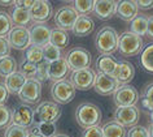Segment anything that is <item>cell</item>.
Returning a JSON list of instances; mask_svg holds the SVG:
<instances>
[{"instance_id":"cell-48","label":"cell","mask_w":153,"mask_h":137,"mask_svg":"<svg viewBox=\"0 0 153 137\" xmlns=\"http://www.w3.org/2000/svg\"><path fill=\"white\" fill-rule=\"evenodd\" d=\"M148 135H149V137H153V123H151L148 125Z\"/></svg>"},{"instance_id":"cell-20","label":"cell","mask_w":153,"mask_h":137,"mask_svg":"<svg viewBox=\"0 0 153 137\" xmlns=\"http://www.w3.org/2000/svg\"><path fill=\"white\" fill-rule=\"evenodd\" d=\"M48 72H49V80L53 82H57V81L66 80L69 73H70V68H69L66 60L61 58L53 63H49Z\"/></svg>"},{"instance_id":"cell-49","label":"cell","mask_w":153,"mask_h":137,"mask_svg":"<svg viewBox=\"0 0 153 137\" xmlns=\"http://www.w3.org/2000/svg\"><path fill=\"white\" fill-rule=\"evenodd\" d=\"M14 3L16 2H10V0H8V2H3V0H0V5H14Z\"/></svg>"},{"instance_id":"cell-35","label":"cell","mask_w":153,"mask_h":137,"mask_svg":"<svg viewBox=\"0 0 153 137\" xmlns=\"http://www.w3.org/2000/svg\"><path fill=\"white\" fill-rule=\"evenodd\" d=\"M43 55H44V60L48 63H53L62 58L61 50L57 48L56 46H53L52 43H48L45 47H43Z\"/></svg>"},{"instance_id":"cell-22","label":"cell","mask_w":153,"mask_h":137,"mask_svg":"<svg viewBox=\"0 0 153 137\" xmlns=\"http://www.w3.org/2000/svg\"><path fill=\"white\" fill-rule=\"evenodd\" d=\"M118 60L113 55H100L95 62V69L97 71V75H113V72L117 68Z\"/></svg>"},{"instance_id":"cell-31","label":"cell","mask_w":153,"mask_h":137,"mask_svg":"<svg viewBox=\"0 0 153 137\" xmlns=\"http://www.w3.org/2000/svg\"><path fill=\"white\" fill-rule=\"evenodd\" d=\"M73 8L79 16H88L91 12H94L95 2L94 0H75L73 2Z\"/></svg>"},{"instance_id":"cell-47","label":"cell","mask_w":153,"mask_h":137,"mask_svg":"<svg viewBox=\"0 0 153 137\" xmlns=\"http://www.w3.org/2000/svg\"><path fill=\"white\" fill-rule=\"evenodd\" d=\"M27 137H43V136L39 135V133H36V132H34V131H29Z\"/></svg>"},{"instance_id":"cell-18","label":"cell","mask_w":153,"mask_h":137,"mask_svg":"<svg viewBox=\"0 0 153 137\" xmlns=\"http://www.w3.org/2000/svg\"><path fill=\"white\" fill-rule=\"evenodd\" d=\"M137 11H139V7H137L135 0H122V2H117L116 14L123 21L131 22L134 18L137 16Z\"/></svg>"},{"instance_id":"cell-38","label":"cell","mask_w":153,"mask_h":137,"mask_svg":"<svg viewBox=\"0 0 153 137\" xmlns=\"http://www.w3.org/2000/svg\"><path fill=\"white\" fill-rule=\"evenodd\" d=\"M29 129L20 127V125L10 124L4 132V137H27Z\"/></svg>"},{"instance_id":"cell-4","label":"cell","mask_w":153,"mask_h":137,"mask_svg":"<svg viewBox=\"0 0 153 137\" xmlns=\"http://www.w3.org/2000/svg\"><path fill=\"white\" fill-rule=\"evenodd\" d=\"M61 116L60 105L52 101L40 102L34 110V124L38 123H56Z\"/></svg>"},{"instance_id":"cell-34","label":"cell","mask_w":153,"mask_h":137,"mask_svg":"<svg viewBox=\"0 0 153 137\" xmlns=\"http://www.w3.org/2000/svg\"><path fill=\"white\" fill-rule=\"evenodd\" d=\"M36 68H38L36 64L29 62L26 59H22L20 62V65H18V72L24 75V77L26 80H31V78H35Z\"/></svg>"},{"instance_id":"cell-7","label":"cell","mask_w":153,"mask_h":137,"mask_svg":"<svg viewBox=\"0 0 153 137\" xmlns=\"http://www.w3.org/2000/svg\"><path fill=\"white\" fill-rule=\"evenodd\" d=\"M95 78H96V73L90 67V68H86V69L71 72L69 81L73 84V86L76 90L87 91V90H91V87H94Z\"/></svg>"},{"instance_id":"cell-33","label":"cell","mask_w":153,"mask_h":137,"mask_svg":"<svg viewBox=\"0 0 153 137\" xmlns=\"http://www.w3.org/2000/svg\"><path fill=\"white\" fill-rule=\"evenodd\" d=\"M25 59L31 62L34 64H40L44 62V55H43V48L36 47V46H30L27 50H25Z\"/></svg>"},{"instance_id":"cell-5","label":"cell","mask_w":153,"mask_h":137,"mask_svg":"<svg viewBox=\"0 0 153 137\" xmlns=\"http://www.w3.org/2000/svg\"><path fill=\"white\" fill-rule=\"evenodd\" d=\"M64 59L66 60L69 68L74 71H81L90 68L91 65V54L88 50L83 47H74L70 48L66 54H65Z\"/></svg>"},{"instance_id":"cell-29","label":"cell","mask_w":153,"mask_h":137,"mask_svg":"<svg viewBox=\"0 0 153 137\" xmlns=\"http://www.w3.org/2000/svg\"><path fill=\"white\" fill-rule=\"evenodd\" d=\"M140 64L149 73H153V43H149L143 48L140 56Z\"/></svg>"},{"instance_id":"cell-32","label":"cell","mask_w":153,"mask_h":137,"mask_svg":"<svg viewBox=\"0 0 153 137\" xmlns=\"http://www.w3.org/2000/svg\"><path fill=\"white\" fill-rule=\"evenodd\" d=\"M13 28L14 26L10 14L4 11H0V38H7Z\"/></svg>"},{"instance_id":"cell-37","label":"cell","mask_w":153,"mask_h":137,"mask_svg":"<svg viewBox=\"0 0 153 137\" xmlns=\"http://www.w3.org/2000/svg\"><path fill=\"white\" fill-rule=\"evenodd\" d=\"M12 124V110L5 105H0V129H7Z\"/></svg>"},{"instance_id":"cell-8","label":"cell","mask_w":153,"mask_h":137,"mask_svg":"<svg viewBox=\"0 0 153 137\" xmlns=\"http://www.w3.org/2000/svg\"><path fill=\"white\" fill-rule=\"evenodd\" d=\"M113 99L117 107L125 106H136L139 101V93L132 85H120L116 93L113 94Z\"/></svg>"},{"instance_id":"cell-45","label":"cell","mask_w":153,"mask_h":137,"mask_svg":"<svg viewBox=\"0 0 153 137\" xmlns=\"http://www.w3.org/2000/svg\"><path fill=\"white\" fill-rule=\"evenodd\" d=\"M137 7H139V9H151L153 8V0H137L136 2Z\"/></svg>"},{"instance_id":"cell-15","label":"cell","mask_w":153,"mask_h":137,"mask_svg":"<svg viewBox=\"0 0 153 137\" xmlns=\"http://www.w3.org/2000/svg\"><path fill=\"white\" fill-rule=\"evenodd\" d=\"M120 84L117 82V80L110 75H96L94 84V90L96 91L100 96H112L116 93V90L118 89Z\"/></svg>"},{"instance_id":"cell-46","label":"cell","mask_w":153,"mask_h":137,"mask_svg":"<svg viewBox=\"0 0 153 137\" xmlns=\"http://www.w3.org/2000/svg\"><path fill=\"white\" fill-rule=\"evenodd\" d=\"M147 35L153 39V14L148 16V29H147Z\"/></svg>"},{"instance_id":"cell-17","label":"cell","mask_w":153,"mask_h":137,"mask_svg":"<svg viewBox=\"0 0 153 137\" xmlns=\"http://www.w3.org/2000/svg\"><path fill=\"white\" fill-rule=\"evenodd\" d=\"M113 77L117 80L120 85H127L131 80L135 77V67L127 60H118L117 68L113 72Z\"/></svg>"},{"instance_id":"cell-14","label":"cell","mask_w":153,"mask_h":137,"mask_svg":"<svg viewBox=\"0 0 153 137\" xmlns=\"http://www.w3.org/2000/svg\"><path fill=\"white\" fill-rule=\"evenodd\" d=\"M30 38H31V44L36 47L43 48L51 42V33L52 29L47 24H33L29 29Z\"/></svg>"},{"instance_id":"cell-27","label":"cell","mask_w":153,"mask_h":137,"mask_svg":"<svg viewBox=\"0 0 153 137\" xmlns=\"http://www.w3.org/2000/svg\"><path fill=\"white\" fill-rule=\"evenodd\" d=\"M69 42H70V38H69V34L68 32L65 30H61V29H52V33H51V42L53 46H56L57 48L62 50V48H66L69 46Z\"/></svg>"},{"instance_id":"cell-12","label":"cell","mask_w":153,"mask_h":137,"mask_svg":"<svg viewBox=\"0 0 153 137\" xmlns=\"http://www.w3.org/2000/svg\"><path fill=\"white\" fill-rule=\"evenodd\" d=\"M10 48L14 50H27L31 46V38L27 28H21V26H14L12 32L7 37Z\"/></svg>"},{"instance_id":"cell-25","label":"cell","mask_w":153,"mask_h":137,"mask_svg":"<svg viewBox=\"0 0 153 137\" xmlns=\"http://www.w3.org/2000/svg\"><path fill=\"white\" fill-rule=\"evenodd\" d=\"M147 29H148V16H145V14H137L131 21V25H130V32L141 38L147 35Z\"/></svg>"},{"instance_id":"cell-21","label":"cell","mask_w":153,"mask_h":137,"mask_svg":"<svg viewBox=\"0 0 153 137\" xmlns=\"http://www.w3.org/2000/svg\"><path fill=\"white\" fill-rule=\"evenodd\" d=\"M95 28V21L90 16H79L76 18L74 26H73L71 32L75 37H87L92 33Z\"/></svg>"},{"instance_id":"cell-24","label":"cell","mask_w":153,"mask_h":137,"mask_svg":"<svg viewBox=\"0 0 153 137\" xmlns=\"http://www.w3.org/2000/svg\"><path fill=\"white\" fill-rule=\"evenodd\" d=\"M10 17L16 26H21V28H27L29 24L31 22V16H30V11L24 9L20 7H12L10 11Z\"/></svg>"},{"instance_id":"cell-28","label":"cell","mask_w":153,"mask_h":137,"mask_svg":"<svg viewBox=\"0 0 153 137\" xmlns=\"http://www.w3.org/2000/svg\"><path fill=\"white\" fill-rule=\"evenodd\" d=\"M18 64L13 56H4L0 59V77H8L14 72H17Z\"/></svg>"},{"instance_id":"cell-50","label":"cell","mask_w":153,"mask_h":137,"mask_svg":"<svg viewBox=\"0 0 153 137\" xmlns=\"http://www.w3.org/2000/svg\"><path fill=\"white\" fill-rule=\"evenodd\" d=\"M53 137H69L68 135H64V133H57L56 136H53Z\"/></svg>"},{"instance_id":"cell-40","label":"cell","mask_w":153,"mask_h":137,"mask_svg":"<svg viewBox=\"0 0 153 137\" xmlns=\"http://www.w3.org/2000/svg\"><path fill=\"white\" fill-rule=\"evenodd\" d=\"M126 137H149L148 129L143 125H134L127 131Z\"/></svg>"},{"instance_id":"cell-39","label":"cell","mask_w":153,"mask_h":137,"mask_svg":"<svg viewBox=\"0 0 153 137\" xmlns=\"http://www.w3.org/2000/svg\"><path fill=\"white\" fill-rule=\"evenodd\" d=\"M49 63L48 62H42L40 64H38V68H36V75H35V78L36 81H39L40 84L42 82H45L47 80H49Z\"/></svg>"},{"instance_id":"cell-11","label":"cell","mask_w":153,"mask_h":137,"mask_svg":"<svg viewBox=\"0 0 153 137\" xmlns=\"http://www.w3.org/2000/svg\"><path fill=\"white\" fill-rule=\"evenodd\" d=\"M140 119V110L136 106H125L117 107L114 111V121L122 127H134Z\"/></svg>"},{"instance_id":"cell-30","label":"cell","mask_w":153,"mask_h":137,"mask_svg":"<svg viewBox=\"0 0 153 137\" xmlns=\"http://www.w3.org/2000/svg\"><path fill=\"white\" fill-rule=\"evenodd\" d=\"M29 131H34L39 133L43 137H53L56 136V124L55 123H38L33 124L31 128H29Z\"/></svg>"},{"instance_id":"cell-26","label":"cell","mask_w":153,"mask_h":137,"mask_svg":"<svg viewBox=\"0 0 153 137\" xmlns=\"http://www.w3.org/2000/svg\"><path fill=\"white\" fill-rule=\"evenodd\" d=\"M101 128L104 137H126V135H127V131L125 129V127H122L121 124H118L114 120L105 123Z\"/></svg>"},{"instance_id":"cell-10","label":"cell","mask_w":153,"mask_h":137,"mask_svg":"<svg viewBox=\"0 0 153 137\" xmlns=\"http://www.w3.org/2000/svg\"><path fill=\"white\" fill-rule=\"evenodd\" d=\"M78 17H79V14L75 12V9L73 7L65 5L56 11L55 16H53V21H55L57 29L66 32V30L73 29V26H74Z\"/></svg>"},{"instance_id":"cell-42","label":"cell","mask_w":153,"mask_h":137,"mask_svg":"<svg viewBox=\"0 0 153 137\" xmlns=\"http://www.w3.org/2000/svg\"><path fill=\"white\" fill-rule=\"evenodd\" d=\"M10 44L7 38H0V59L10 55Z\"/></svg>"},{"instance_id":"cell-1","label":"cell","mask_w":153,"mask_h":137,"mask_svg":"<svg viewBox=\"0 0 153 137\" xmlns=\"http://www.w3.org/2000/svg\"><path fill=\"white\" fill-rule=\"evenodd\" d=\"M118 38L120 34L114 28L109 25L101 26L95 35V47L101 55H113L118 51Z\"/></svg>"},{"instance_id":"cell-51","label":"cell","mask_w":153,"mask_h":137,"mask_svg":"<svg viewBox=\"0 0 153 137\" xmlns=\"http://www.w3.org/2000/svg\"><path fill=\"white\" fill-rule=\"evenodd\" d=\"M149 116H151V120H152V123H153V110L149 111Z\"/></svg>"},{"instance_id":"cell-19","label":"cell","mask_w":153,"mask_h":137,"mask_svg":"<svg viewBox=\"0 0 153 137\" xmlns=\"http://www.w3.org/2000/svg\"><path fill=\"white\" fill-rule=\"evenodd\" d=\"M117 2L114 0H96L94 13L100 20H109L116 14Z\"/></svg>"},{"instance_id":"cell-13","label":"cell","mask_w":153,"mask_h":137,"mask_svg":"<svg viewBox=\"0 0 153 137\" xmlns=\"http://www.w3.org/2000/svg\"><path fill=\"white\" fill-rule=\"evenodd\" d=\"M42 97V84L36 80H27L18 94V98L22 103L26 105H35L40 101Z\"/></svg>"},{"instance_id":"cell-2","label":"cell","mask_w":153,"mask_h":137,"mask_svg":"<svg viewBox=\"0 0 153 137\" xmlns=\"http://www.w3.org/2000/svg\"><path fill=\"white\" fill-rule=\"evenodd\" d=\"M74 117L79 127H82L83 129H87L100 124V121L102 119V112L100 107L95 103L83 102V103H81L75 108Z\"/></svg>"},{"instance_id":"cell-36","label":"cell","mask_w":153,"mask_h":137,"mask_svg":"<svg viewBox=\"0 0 153 137\" xmlns=\"http://www.w3.org/2000/svg\"><path fill=\"white\" fill-rule=\"evenodd\" d=\"M141 102H143V107L147 110H153V82H149L144 86L143 96H141Z\"/></svg>"},{"instance_id":"cell-23","label":"cell","mask_w":153,"mask_h":137,"mask_svg":"<svg viewBox=\"0 0 153 137\" xmlns=\"http://www.w3.org/2000/svg\"><path fill=\"white\" fill-rule=\"evenodd\" d=\"M26 81H27V80L24 77V75L17 71L10 76H8V77H5L4 85L7 89H8L9 94H16V96H18L20 91L22 90V87H24V85L26 84Z\"/></svg>"},{"instance_id":"cell-43","label":"cell","mask_w":153,"mask_h":137,"mask_svg":"<svg viewBox=\"0 0 153 137\" xmlns=\"http://www.w3.org/2000/svg\"><path fill=\"white\" fill-rule=\"evenodd\" d=\"M8 96H9V91L5 87L4 82H0V105L5 103L7 99H8Z\"/></svg>"},{"instance_id":"cell-41","label":"cell","mask_w":153,"mask_h":137,"mask_svg":"<svg viewBox=\"0 0 153 137\" xmlns=\"http://www.w3.org/2000/svg\"><path fill=\"white\" fill-rule=\"evenodd\" d=\"M81 137H104V133H102V128L96 125V127H91L87 128L82 132Z\"/></svg>"},{"instance_id":"cell-16","label":"cell","mask_w":153,"mask_h":137,"mask_svg":"<svg viewBox=\"0 0 153 137\" xmlns=\"http://www.w3.org/2000/svg\"><path fill=\"white\" fill-rule=\"evenodd\" d=\"M52 4L47 0H36L30 9V16L34 24H45L52 17Z\"/></svg>"},{"instance_id":"cell-6","label":"cell","mask_w":153,"mask_h":137,"mask_svg":"<svg viewBox=\"0 0 153 137\" xmlns=\"http://www.w3.org/2000/svg\"><path fill=\"white\" fill-rule=\"evenodd\" d=\"M75 91L76 89L69 80H62V81L53 82L51 87V97L57 105H68L74 99Z\"/></svg>"},{"instance_id":"cell-44","label":"cell","mask_w":153,"mask_h":137,"mask_svg":"<svg viewBox=\"0 0 153 137\" xmlns=\"http://www.w3.org/2000/svg\"><path fill=\"white\" fill-rule=\"evenodd\" d=\"M33 0H17L16 3H14V7H20V8H24V9H31V7L34 5Z\"/></svg>"},{"instance_id":"cell-9","label":"cell","mask_w":153,"mask_h":137,"mask_svg":"<svg viewBox=\"0 0 153 137\" xmlns=\"http://www.w3.org/2000/svg\"><path fill=\"white\" fill-rule=\"evenodd\" d=\"M12 124L24 128H31L34 124V110L30 105L18 103L12 110Z\"/></svg>"},{"instance_id":"cell-3","label":"cell","mask_w":153,"mask_h":137,"mask_svg":"<svg viewBox=\"0 0 153 137\" xmlns=\"http://www.w3.org/2000/svg\"><path fill=\"white\" fill-rule=\"evenodd\" d=\"M143 51V38L131 32H123L118 38V52L125 58L136 56Z\"/></svg>"}]
</instances>
